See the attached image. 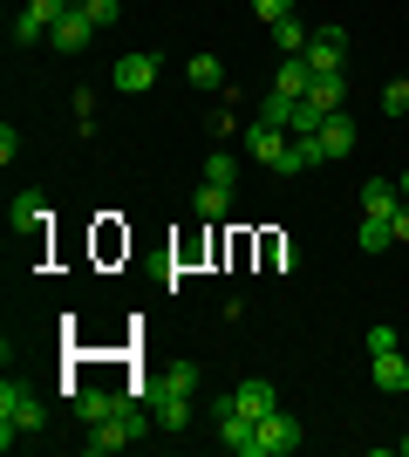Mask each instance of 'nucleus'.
<instances>
[{
	"mask_svg": "<svg viewBox=\"0 0 409 457\" xmlns=\"http://www.w3.org/2000/svg\"><path fill=\"white\" fill-rule=\"evenodd\" d=\"M41 423H48V410H41L35 389H28V382H0V444L14 451L20 437H35Z\"/></svg>",
	"mask_w": 409,
	"mask_h": 457,
	"instance_id": "obj_1",
	"label": "nucleus"
},
{
	"mask_svg": "<svg viewBox=\"0 0 409 457\" xmlns=\"http://www.w3.org/2000/svg\"><path fill=\"white\" fill-rule=\"evenodd\" d=\"M143 423H151V417H143L136 403H117V417H102L96 430L82 437V451H89V457H110V451H123V444L143 437Z\"/></svg>",
	"mask_w": 409,
	"mask_h": 457,
	"instance_id": "obj_2",
	"label": "nucleus"
},
{
	"mask_svg": "<svg viewBox=\"0 0 409 457\" xmlns=\"http://www.w3.org/2000/svg\"><path fill=\"white\" fill-rule=\"evenodd\" d=\"M246 151L259 157V164H273V171L287 178V157H293V130H273V123H246Z\"/></svg>",
	"mask_w": 409,
	"mask_h": 457,
	"instance_id": "obj_3",
	"label": "nucleus"
},
{
	"mask_svg": "<svg viewBox=\"0 0 409 457\" xmlns=\"http://www.w3.org/2000/svg\"><path fill=\"white\" fill-rule=\"evenodd\" d=\"M218 444H225L233 457H259V423L239 417L233 403H218Z\"/></svg>",
	"mask_w": 409,
	"mask_h": 457,
	"instance_id": "obj_4",
	"label": "nucleus"
},
{
	"mask_svg": "<svg viewBox=\"0 0 409 457\" xmlns=\"http://www.w3.org/2000/svg\"><path fill=\"white\" fill-rule=\"evenodd\" d=\"M293 451H300V417H287V410L259 417V457H293Z\"/></svg>",
	"mask_w": 409,
	"mask_h": 457,
	"instance_id": "obj_5",
	"label": "nucleus"
},
{
	"mask_svg": "<svg viewBox=\"0 0 409 457\" xmlns=\"http://www.w3.org/2000/svg\"><path fill=\"white\" fill-rule=\"evenodd\" d=\"M341 55H348V35H341V28H314V41H307V69L314 76H341Z\"/></svg>",
	"mask_w": 409,
	"mask_h": 457,
	"instance_id": "obj_6",
	"label": "nucleus"
},
{
	"mask_svg": "<svg viewBox=\"0 0 409 457\" xmlns=\"http://www.w3.org/2000/svg\"><path fill=\"white\" fill-rule=\"evenodd\" d=\"M48 41H55L61 55H82V48H89V41H96V21L82 14V0H76V7H69V14L55 21V28H48Z\"/></svg>",
	"mask_w": 409,
	"mask_h": 457,
	"instance_id": "obj_7",
	"label": "nucleus"
},
{
	"mask_svg": "<svg viewBox=\"0 0 409 457\" xmlns=\"http://www.w3.org/2000/svg\"><path fill=\"white\" fill-rule=\"evenodd\" d=\"M362 144V130H355V116L348 110H334L328 123H321V151H328V164H341V157Z\"/></svg>",
	"mask_w": 409,
	"mask_h": 457,
	"instance_id": "obj_8",
	"label": "nucleus"
},
{
	"mask_svg": "<svg viewBox=\"0 0 409 457\" xmlns=\"http://www.w3.org/2000/svg\"><path fill=\"white\" fill-rule=\"evenodd\" d=\"M225 403H233L239 417H253V423L280 410V396H273V382H259V376H253V382H239V389H233V396H225Z\"/></svg>",
	"mask_w": 409,
	"mask_h": 457,
	"instance_id": "obj_9",
	"label": "nucleus"
},
{
	"mask_svg": "<svg viewBox=\"0 0 409 457\" xmlns=\"http://www.w3.org/2000/svg\"><path fill=\"white\" fill-rule=\"evenodd\" d=\"M396 212H403L396 178H369V185H362V219H396Z\"/></svg>",
	"mask_w": 409,
	"mask_h": 457,
	"instance_id": "obj_10",
	"label": "nucleus"
},
{
	"mask_svg": "<svg viewBox=\"0 0 409 457\" xmlns=\"http://www.w3.org/2000/svg\"><path fill=\"white\" fill-rule=\"evenodd\" d=\"M151 417L164 423L171 437H184V430H192V396H184V389H157V410H151Z\"/></svg>",
	"mask_w": 409,
	"mask_h": 457,
	"instance_id": "obj_11",
	"label": "nucleus"
},
{
	"mask_svg": "<svg viewBox=\"0 0 409 457\" xmlns=\"http://www.w3.org/2000/svg\"><path fill=\"white\" fill-rule=\"evenodd\" d=\"M157 82V55H117V89L136 96V89H151Z\"/></svg>",
	"mask_w": 409,
	"mask_h": 457,
	"instance_id": "obj_12",
	"label": "nucleus"
},
{
	"mask_svg": "<svg viewBox=\"0 0 409 457\" xmlns=\"http://www.w3.org/2000/svg\"><path fill=\"white\" fill-rule=\"evenodd\" d=\"M7 219H14L20 232H41V226H48V198H41V191H14Z\"/></svg>",
	"mask_w": 409,
	"mask_h": 457,
	"instance_id": "obj_13",
	"label": "nucleus"
},
{
	"mask_svg": "<svg viewBox=\"0 0 409 457\" xmlns=\"http://www.w3.org/2000/svg\"><path fill=\"white\" fill-rule=\"evenodd\" d=\"M341 96H348V76H314V89L300 96V103L321 110V116H334V110H341Z\"/></svg>",
	"mask_w": 409,
	"mask_h": 457,
	"instance_id": "obj_14",
	"label": "nucleus"
},
{
	"mask_svg": "<svg viewBox=\"0 0 409 457\" xmlns=\"http://www.w3.org/2000/svg\"><path fill=\"white\" fill-rule=\"evenodd\" d=\"M375 362V389H389V396H403L409 389V362H403V348H389V355H369Z\"/></svg>",
	"mask_w": 409,
	"mask_h": 457,
	"instance_id": "obj_15",
	"label": "nucleus"
},
{
	"mask_svg": "<svg viewBox=\"0 0 409 457\" xmlns=\"http://www.w3.org/2000/svg\"><path fill=\"white\" fill-rule=\"evenodd\" d=\"M273 89H280V96H293V103H300V96L314 89V69H307V62H300V55H287V62H280V76H273Z\"/></svg>",
	"mask_w": 409,
	"mask_h": 457,
	"instance_id": "obj_16",
	"label": "nucleus"
},
{
	"mask_svg": "<svg viewBox=\"0 0 409 457\" xmlns=\"http://www.w3.org/2000/svg\"><path fill=\"white\" fill-rule=\"evenodd\" d=\"M117 403H123V396H110V389H82V396H76V417L96 430L102 417H117Z\"/></svg>",
	"mask_w": 409,
	"mask_h": 457,
	"instance_id": "obj_17",
	"label": "nucleus"
},
{
	"mask_svg": "<svg viewBox=\"0 0 409 457\" xmlns=\"http://www.w3.org/2000/svg\"><path fill=\"white\" fill-rule=\"evenodd\" d=\"M184 82H192V89H225V62L218 55H192L184 62Z\"/></svg>",
	"mask_w": 409,
	"mask_h": 457,
	"instance_id": "obj_18",
	"label": "nucleus"
},
{
	"mask_svg": "<svg viewBox=\"0 0 409 457\" xmlns=\"http://www.w3.org/2000/svg\"><path fill=\"white\" fill-rule=\"evenodd\" d=\"M307 41H314V28H300V21H273V48H280V55H307Z\"/></svg>",
	"mask_w": 409,
	"mask_h": 457,
	"instance_id": "obj_19",
	"label": "nucleus"
},
{
	"mask_svg": "<svg viewBox=\"0 0 409 457\" xmlns=\"http://www.w3.org/2000/svg\"><path fill=\"white\" fill-rule=\"evenodd\" d=\"M355 246H362V253H389V246H396V219H362Z\"/></svg>",
	"mask_w": 409,
	"mask_h": 457,
	"instance_id": "obj_20",
	"label": "nucleus"
},
{
	"mask_svg": "<svg viewBox=\"0 0 409 457\" xmlns=\"http://www.w3.org/2000/svg\"><path fill=\"white\" fill-rule=\"evenodd\" d=\"M293 96H280V89H266V103H259V123H273V130H293Z\"/></svg>",
	"mask_w": 409,
	"mask_h": 457,
	"instance_id": "obj_21",
	"label": "nucleus"
},
{
	"mask_svg": "<svg viewBox=\"0 0 409 457\" xmlns=\"http://www.w3.org/2000/svg\"><path fill=\"white\" fill-rule=\"evenodd\" d=\"M233 212V185H198V219H225Z\"/></svg>",
	"mask_w": 409,
	"mask_h": 457,
	"instance_id": "obj_22",
	"label": "nucleus"
},
{
	"mask_svg": "<svg viewBox=\"0 0 409 457\" xmlns=\"http://www.w3.org/2000/svg\"><path fill=\"white\" fill-rule=\"evenodd\" d=\"M151 389H184V396H192V389H198V362H171V369H157Z\"/></svg>",
	"mask_w": 409,
	"mask_h": 457,
	"instance_id": "obj_23",
	"label": "nucleus"
},
{
	"mask_svg": "<svg viewBox=\"0 0 409 457\" xmlns=\"http://www.w3.org/2000/svg\"><path fill=\"white\" fill-rule=\"evenodd\" d=\"M205 185H239V164H233V151H212V157H205Z\"/></svg>",
	"mask_w": 409,
	"mask_h": 457,
	"instance_id": "obj_24",
	"label": "nucleus"
},
{
	"mask_svg": "<svg viewBox=\"0 0 409 457\" xmlns=\"http://www.w3.org/2000/svg\"><path fill=\"white\" fill-rule=\"evenodd\" d=\"M14 41H20V48H35V41H48V21H35L28 7H20V14H14Z\"/></svg>",
	"mask_w": 409,
	"mask_h": 457,
	"instance_id": "obj_25",
	"label": "nucleus"
},
{
	"mask_svg": "<svg viewBox=\"0 0 409 457\" xmlns=\"http://www.w3.org/2000/svg\"><path fill=\"white\" fill-rule=\"evenodd\" d=\"M69 7H76V0H28V14H35V21H48V28H55V21L69 14Z\"/></svg>",
	"mask_w": 409,
	"mask_h": 457,
	"instance_id": "obj_26",
	"label": "nucleus"
},
{
	"mask_svg": "<svg viewBox=\"0 0 409 457\" xmlns=\"http://www.w3.org/2000/svg\"><path fill=\"white\" fill-rule=\"evenodd\" d=\"M382 110H389V116H403V110H409V76H403V82H389V89H382Z\"/></svg>",
	"mask_w": 409,
	"mask_h": 457,
	"instance_id": "obj_27",
	"label": "nucleus"
},
{
	"mask_svg": "<svg viewBox=\"0 0 409 457\" xmlns=\"http://www.w3.org/2000/svg\"><path fill=\"white\" fill-rule=\"evenodd\" d=\"M253 14L273 28V21H287V14H293V0H253Z\"/></svg>",
	"mask_w": 409,
	"mask_h": 457,
	"instance_id": "obj_28",
	"label": "nucleus"
},
{
	"mask_svg": "<svg viewBox=\"0 0 409 457\" xmlns=\"http://www.w3.org/2000/svg\"><path fill=\"white\" fill-rule=\"evenodd\" d=\"M82 14L96 21V28H110V21H117V0H82Z\"/></svg>",
	"mask_w": 409,
	"mask_h": 457,
	"instance_id": "obj_29",
	"label": "nucleus"
},
{
	"mask_svg": "<svg viewBox=\"0 0 409 457\" xmlns=\"http://www.w3.org/2000/svg\"><path fill=\"white\" fill-rule=\"evenodd\" d=\"M396 348V328H369V355H389Z\"/></svg>",
	"mask_w": 409,
	"mask_h": 457,
	"instance_id": "obj_30",
	"label": "nucleus"
},
{
	"mask_svg": "<svg viewBox=\"0 0 409 457\" xmlns=\"http://www.w3.org/2000/svg\"><path fill=\"white\" fill-rule=\"evenodd\" d=\"M396 246H409V205L396 212Z\"/></svg>",
	"mask_w": 409,
	"mask_h": 457,
	"instance_id": "obj_31",
	"label": "nucleus"
},
{
	"mask_svg": "<svg viewBox=\"0 0 409 457\" xmlns=\"http://www.w3.org/2000/svg\"><path fill=\"white\" fill-rule=\"evenodd\" d=\"M396 191H403V205H409V164H403V171H396Z\"/></svg>",
	"mask_w": 409,
	"mask_h": 457,
	"instance_id": "obj_32",
	"label": "nucleus"
},
{
	"mask_svg": "<svg viewBox=\"0 0 409 457\" xmlns=\"http://www.w3.org/2000/svg\"><path fill=\"white\" fill-rule=\"evenodd\" d=\"M396 451H403V457H409V430H403V437H396Z\"/></svg>",
	"mask_w": 409,
	"mask_h": 457,
	"instance_id": "obj_33",
	"label": "nucleus"
},
{
	"mask_svg": "<svg viewBox=\"0 0 409 457\" xmlns=\"http://www.w3.org/2000/svg\"><path fill=\"white\" fill-rule=\"evenodd\" d=\"M403 76H409V69H403Z\"/></svg>",
	"mask_w": 409,
	"mask_h": 457,
	"instance_id": "obj_34",
	"label": "nucleus"
}]
</instances>
